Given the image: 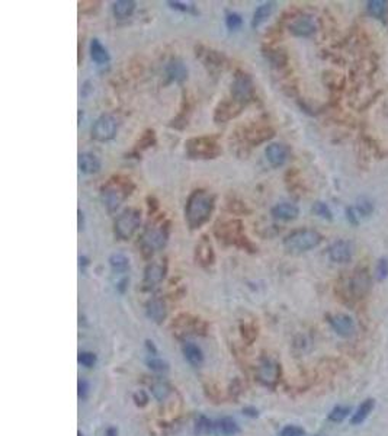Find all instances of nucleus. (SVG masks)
<instances>
[{
  "label": "nucleus",
  "instance_id": "f8f14e48",
  "mask_svg": "<svg viewBox=\"0 0 388 436\" xmlns=\"http://www.w3.org/2000/svg\"><path fill=\"white\" fill-rule=\"evenodd\" d=\"M124 198H125V193L121 189V186L109 185V186L104 188V191H102V201L109 211H114V209L118 208Z\"/></svg>",
  "mask_w": 388,
  "mask_h": 436
},
{
  "label": "nucleus",
  "instance_id": "7ed1b4c3",
  "mask_svg": "<svg viewBox=\"0 0 388 436\" xmlns=\"http://www.w3.org/2000/svg\"><path fill=\"white\" fill-rule=\"evenodd\" d=\"M141 223V212L138 209H125L119 217L115 220V235L121 240H128L137 231Z\"/></svg>",
  "mask_w": 388,
  "mask_h": 436
},
{
  "label": "nucleus",
  "instance_id": "b1692460",
  "mask_svg": "<svg viewBox=\"0 0 388 436\" xmlns=\"http://www.w3.org/2000/svg\"><path fill=\"white\" fill-rule=\"evenodd\" d=\"M134 9H135V3L133 0H118L112 6L115 17H118V19H125V17L131 16Z\"/></svg>",
  "mask_w": 388,
  "mask_h": 436
},
{
  "label": "nucleus",
  "instance_id": "20e7f679",
  "mask_svg": "<svg viewBox=\"0 0 388 436\" xmlns=\"http://www.w3.org/2000/svg\"><path fill=\"white\" fill-rule=\"evenodd\" d=\"M348 294L353 300H362L370 294L372 279L366 268H358L348 279Z\"/></svg>",
  "mask_w": 388,
  "mask_h": 436
},
{
  "label": "nucleus",
  "instance_id": "393cba45",
  "mask_svg": "<svg viewBox=\"0 0 388 436\" xmlns=\"http://www.w3.org/2000/svg\"><path fill=\"white\" fill-rule=\"evenodd\" d=\"M183 355H185L186 361L194 366H199L202 364L203 355L202 350L198 348L194 343H186L183 346Z\"/></svg>",
  "mask_w": 388,
  "mask_h": 436
},
{
  "label": "nucleus",
  "instance_id": "4468645a",
  "mask_svg": "<svg viewBox=\"0 0 388 436\" xmlns=\"http://www.w3.org/2000/svg\"><path fill=\"white\" fill-rule=\"evenodd\" d=\"M290 29L297 36H310L316 32V24L311 16H300L292 22Z\"/></svg>",
  "mask_w": 388,
  "mask_h": 436
},
{
  "label": "nucleus",
  "instance_id": "4c0bfd02",
  "mask_svg": "<svg viewBox=\"0 0 388 436\" xmlns=\"http://www.w3.org/2000/svg\"><path fill=\"white\" fill-rule=\"evenodd\" d=\"M346 214H348V220H349L351 224H353V226H358V224H359V220L356 217V209L349 207V208L346 209Z\"/></svg>",
  "mask_w": 388,
  "mask_h": 436
},
{
  "label": "nucleus",
  "instance_id": "ddd939ff",
  "mask_svg": "<svg viewBox=\"0 0 388 436\" xmlns=\"http://www.w3.org/2000/svg\"><path fill=\"white\" fill-rule=\"evenodd\" d=\"M166 242H168V231L163 227L149 230L147 234L144 235V246L149 250H159L166 244Z\"/></svg>",
  "mask_w": 388,
  "mask_h": 436
},
{
  "label": "nucleus",
  "instance_id": "2eb2a0df",
  "mask_svg": "<svg viewBox=\"0 0 388 436\" xmlns=\"http://www.w3.org/2000/svg\"><path fill=\"white\" fill-rule=\"evenodd\" d=\"M272 217L276 220H282V221H291L300 215V209L297 205L290 204V202H281L276 204L274 208L271 209Z\"/></svg>",
  "mask_w": 388,
  "mask_h": 436
},
{
  "label": "nucleus",
  "instance_id": "dca6fc26",
  "mask_svg": "<svg viewBox=\"0 0 388 436\" xmlns=\"http://www.w3.org/2000/svg\"><path fill=\"white\" fill-rule=\"evenodd\" d=\"M79 170L81 173L95 174L100 170V160L93 153H81L79 156Z\"/></svg>",
  "mask_w": 388,
  "mask_h": 436
},
{
  "label": "nucleus",
  "instance_id": "58836bf2",
  "mask_svg": "<svg viewBox=\"0 0 388 436\" xmlns=\"http://www.w3.org/2000/svg\"><path fill=\"white\" fill-rule=\"evenodd\" d=\"M89 391V384L86 381H80L79 383V397L80 399H85L88 395Z\"/></svg>",
  "mask_w": 388,
  "mask_h": 436
},
{
  "label": "nucleus",
  "instance_id": "cd10ccee",
  "mask_svg": "<svg viewBox=\"0 0 388 436\" xmlns=\"http://www.w3.org/2000/svg\"><path fill=\"white\" fill-rule=\"evenodd\" d=\"M349 413H351V407H348V406H336L335 409L329 413L327 419L330 422H333V423H340V422H343L344 419L349 416Z\"/></svg>",
  "mask_w": 388,
  "mask_h": 436
},
{
  "label": "nucleus",
  "instance_id": "5701e85b",
  "mask_svg": "<svg viewBox=\"0 0 388 436\" xmlns=\"http://www.w3.org/2000/svg\"><path fill=\"white\" fill-rule=\"evenodd\" d=\"M147 314L153 322L161 323L166 317V307L160 300H151L147 304Z\"/></svg>",
  "mask_w": 388,
  "mask_h": 436
},
{
  "label": "nucleus",
  "instance_id": "412c9836",
  "mask_svg": "<svg viewBox=\"0 0 388 436\" xmlns=\"http://www.w3.org/2000/svg\"><path fill=\"white\" fill-rule=\"evenodd\" d=\"M272 12H274V3H272V2H268V3L260 5V6L255 10V13H253L252 26H253V28H257V26L262 25L265 21H268V17L272 15Z\"/></svg>",
  "mask_w": 388,
  "mask_h": 436
},
{
  "label": "nucleus",
  "instance_id": "f3484780",
  "mask_svg": "<svg viewBox=\"0 0 388 436\" xmlns=\"http://www.w3.org/2000/svg\"><path fill=\"white\" fill-rule=\"evenodd\" d=\"M374 407H375V400L374 399H366V400L362 401L361 404H359V407L355 410V413L352 414L351 423H352L353 426H358V425L363 423L366 419L370 418Z\"/></svg>",
  "mask_w": 388,
  "mask_h": 436
},
{
  "label": "nucleus",
  "instance_id": "aec40b11",
  "mask_svg": "<svg viewBox=\"0 0 388 436\" xmlns=\"http://www.w3.org/2000/svg\"><path fill=\"white\" fill-rule=\"evenodd\" d=\"M279 376V368L272 361H266L263 365L260 366V380L265 384L276 383Z\"/></svg>",
  "mask_w": 388,
  "mask_h": 436
},
{
  "label": "nucleus",
  "instance_id": "72a5a7b5",
  "mask_svg": "<svg viewBox=\"0 0 388 436\" xmlns=\"http://www.w3.org/2000/svg\"><path fill=\"white\" fill-rule=\"evenodd\" d=\"M305 435V430L300 426H294V425H290V426H285L281 430V436H304Z\"/></svg>",
  "mask_w": 388,
  "mask_h": 436
},
{
  "label": "nucleus",
  "instance_id": "c85d7f7f",
  "mask_svg": "<svg viewBox=\"0 0 388 436\" xmlns=\"http://www.w3.org/2000/svg\"><path fill=\"white\" fill-rule=\"evenodd\" d=\"M313 212H314L316 215H318V217L324 218V220H332V218H333V214H332V211L329 208V205L324 204V202H321V201H317V202L313 205Z\"/></svg>",
  "mask_w": 388,
  "mask_h": 436
},
{
  "label": "nucleus",
  "instance_id": "f704fd0d",
  "mask_svg": "<svg viewBox=\"0 0 388 436\" xmlns=\"http://www.w3.org/2000/svg\"><path fill=\"white\" fill-rule=\"evenodd\" d=\"M356 209L359 211V214H362V215H368V214L372 212V209H374V204H372L370 200L363 198V200L359 201V204H358Z\"/></svg>",
  "mask_w": 388,
  "mask_h": 436
},
{
  "label": "nucleus",
  "instance_id": "2f4dec72",
  "mask_svg": "<svg viewBox=\"0 0 388 436\" xmlns=\"http://www.w3.org/2000/svg\"><path fill=\"white\" fill-rule=\"evenodd\" d=\"M147 365H149L150 369L156 371V372H166L169 369L168 364H166L165 361H161V359H157V358H151V359H149V361H147Z\"/></svg>",
  "mask_w": 388,
  "mask_h": 436
},
{
  "label": "nucleus",
  "instance_id": "f03ea898",
  "mask_svg": "<svg viewBox=\"0 0 388 436\" xmlns=\"http://www.w3.org/2000/svg\"><path fill=\"white\" fill-rule=\"evenodd\" d=\"M321 240L323 237L316 230H310V228L295 230L283 239V249L288 253L298 254L317 247L321 243Z\"/></svg>",
  "mask_w": 388,
  "mask_h": 436
},
{
  "label": "nucleus",
  "instance_id": "0eeeda50",
  "mask_svg": "<svg viewBox=\"0 0 388 436\" xmlns=\"http://www.w3.org/2000/svg\"><path fill=\"white\" fill-rule=\"evenodd\" d=\"M188 151L192 157H203V158H211L218 154L217 144L212 143L208 138H195L188 143Z\"/></svg>",
  "mask_w": 388,
  "mask_h": 436
},
{
  "label": "nucleus",
  "instance_id": "e433bc0d",
  "mask_svg": "<svg viewBox=\"0 0 388 436\" xmlns=\"http://www.w3.org/2000/svg\"><path fill=\"white\" fill-rule=\"evenodd\" d=\"M198 432H210L211 430V422L208 419L201 418L198 422Z\"/></svg>",
  "mask_w": 388,
  "mask_h": 436
},
{
  "label": "nucleus",
  "instance_id": "1a4fd4ad",
  "mask_svg": "<svg viewBox=\"0 0 388 436\" xmlns=\"http://www.w3.org/2000/svg\"><path fill=\"white\" fill-rule=\"evenodd\" d=\"M329 257L335 263H348L353 256V244L348 240H337L329 247Z\"/></svg>",
  "mask_w": 388,
  "mask_h": 436
},
{
  "label": "nucleus",
  "instance_id": "a211bd4d",
  "mask_svg": "<svg viewBox=\"0 0 388 436\" xmlns=\"http://www.w3.org/2000/svg\"><path fill=\"white\" fill-rule=\"evenodd\" d=\"M166 71H168V76L170 77V80L173 82H183L186 77H188V69L185 67V64L180 60H172L168 64L166 67Z\"/></svg>",
  "mask_w": 388,
  "mask_h": 436
},
{
  "label": "nucleus",
  "instance_id": "a19ab883",
  "mask_svg": "<svg viewBox=\"0 0 388 436\" xmlns=\"http://www.w3.org/2000/svg\"><path fill=\"white\" fill-rule=\"evenodd\" d=\"M118 435V432H116V429H114V427H109L108 430H106V436H116Z\"/></svg>",
  "mask_w": 388,
  "mask_h": 436
},
{
  "label": "nucleus",
  "instance_id": "c756f323",
  "mask_svg": "<svg viewBox=\"0 0 388 436\" xmlns=\"http://www.w3.org/2000/svg\"><path fill=\"white\" fill-rule=\"evenodd\" d=\"M241 24H243V19H241V16H240L238 13H236V12H231V13H229V15L226 16V25H227L230 31H236V29H238V28L241 26Z\"/></svg>",
  "mask_w": 388,
  "mask_h": 436
},
{
  "label": "nucleus",
  "instance_id": "6e6552de",
  "mask_svg": "<svg viewBox=\"0 0 388 436\" xmlns=\"http://www.w3.org/2000/svg\"><path fill=\"white\" fill-rule=\"evenodd\" d=\"M250 93H252V80H250V77L247 74L238 73L236 78H234L233 90H231L234 102H237L241 106V105L246 104L247 101H249Z\"/></svg>",
  "mask_w": 388,
  "mask_h": 436
},
{
  "label": "nucleus",
  "instance_id": "39448f33",
  "mask_svg": "<svg viewBox=\"0 0 388 436\" xmlns=\"http://www.w3.org/2000/svg\"><path fill=\"white\" fill-rule=\"evenodd\" d=\"M118 131V120L111 113H104L97 118L92 127V138L105 143L115 137Z\"/></svg>",
  "mask_w": 388,
  "mask_h": 436
},
{
  "label": "nucleus",
  "instance_id": "bb28decb",
  "mask_svg": "<svg viewBox=\"0 0 388 436\" xmlns=\"http://www.w3.org/2000/svg\"><path fill=\"white\" fill-rule=\"evenodd\" d=\"M388 3L384 0H371L366 2V10L370 12V15L374 17H384L387 13Z\"/></svg>",
  "mask_w": 388,
  "mask_h": 436
},
{
  "label": "nucleus",
  "instance_id": "ea45409f",
  "mask_svg": "<svg viewBox=\"0 0 388 436\" xmlns=\"http://www.w3.org/2000/svg\"><path fill=\"white\" fill-rule=\"evenodd\" d=\"M243 411L246 413L247 416H252V418H256V416H257V410L255 409H249V407H246Z\"/></svg>",
  "mask_w": 388,
  "mask_h": 436
},
{
  "label": "nucleus",
  "instance_id": "4be33fe9",
  "mask_svg": "<svg viewBox=\"0 0 388 436\" xmlns=\"http://www.w3.org/2000/svg\"><path fill=\"white\" fill-rule=\"evenodd\" d=\"M109 265L114 270V273H118V275H122L130 269V261L124 253H112L109 256Z\"/></svg>",
  "mask_w": 388,
  "mask_h": 436
},
{
  "label": "nucleus",
  "instance_id": "f257e3e1",
  "mask_svg": "<svg viewBox=\"0 0 388 436\" xmlns=\"http://www.w3.org/2000/svg\"><path fill=\"white\" fill-rule=\"evenodd\" d=\"M214 209V196L207 191H195L191 193L185 208V217L191 228L205 224Z\"/></svg>",
  "mask_w": 388,
  "mask_h": 436
},
{
  "label": "nucleus",
  "instance_id": "423d86ee",
  "mask_svg": "<svg viewBox=\"0 0 388 436\" xmlns=\"http://www.w3.org/2000/svg\"><path fill=\"white\" fill-rule=\"evenodd\" d=\"M329 323H330V326L335 330L336 334H339L340 338H344V339L352 338L356 333V324L353 322L352 317L348 315V314H332V315H329Z\"/></svg>",
  "mask_w": 388,
  "mask_h": 436
},
{
  "label": "nucleus",
  "instance_id": "c9c22d12",
  "mask_svg": "<svg viewBox=\"0 0 388 436\" xmlns=\"http://www.w3.org/2000/svg\"><path fill=\"white\" fill-rule=\"evenodd\" d=\"M172 9H176L180 12H195L194 5L192 3H185V2H168Z\"/></svg>",
  "mask_w": 388,
  "mask_h": 436
},
{
  "label": "nucleus",
  "instance_id": "7c9ffc66",
  "mask_svg": "<svg viewBox=\"0 0 388 436\" xmlns=\"http://www.w3.org/2000/svg\"><path fill=\"white\" fill-rule=\"evenodd\" d=\"M375 276L378 281H384L387 279L388 276V259L382 257L379 259L378 263H377V268H375Z\"/></svg>",
  "mask_w": 388,
  "mask_h": 436
},
{
  "label": "nucleus",
  "instance_id": "9b49d317",
  "mask_svg": "<svg viewBox=\"0 0 388 436\" xmlns=\"http://www.w3.org/2000/svg\"><path fill=\"white\" fill-rule=\"evenodd\" d=\"M165 273H166V265L161 263V261L150 263L144 270V285H146V288L156 287L157 284H160L165 278Z\"/></svg>",
  "mask_w": 388,
  "mask_h": 436
},
{
  "label": "nucleus",
  "instance_id": "473e14b6",
  "mask_svg": "<svg viewBox=\"0 0 388 436\" xmlns=\"http://www.w3.org/2000/svg\"><path fill=\"white\" fill-rule=\"evenodd\" d=\"M96 362V355L92 352H80L79 353V364L83 366H93V364Z\"/></svg>",
  "mask_w": 388,
  "mask_h": 436
},
{
  "label": "nucleus",
  "instance_id": "a878e982",
  "mask_svg": "<svg viewBox=\"0 0 388 436\" xmlns=\"http://www.w3.org/2000/svg\"><path fill=\"white\" fill-rule=\"evenodd\" d=\"M215 426H217V432L222 433L224 436H234L240 430L237 423L231 418H222Z\"/></svg>",
  "mask_w": 388,
  "mask_h": 436
},
{
  "label": "nucleus",
  "instance_id": "9d476101",
  "mask_svg": "<svg viewBox=\"0 0 388 436\" xmlns=\"http://www.w3.org/2000/svg\"><path fill=\"white\" fill-rule=\"evenodd\" d=\"M266 160L269 162V165L274 167H281L287 163L288 157H290V148L279 143L269 144L265 150Z\"/></svg>",
  "mask_w": 388,
  "mask_h": 436
},
{
  "label": "nucleus",
  "instance_id": "6ab92c4d",
  "mask_svg": "<svg viewBox=\"0 0 388 436\" xmlns=\"http://www.w3.org/2000/svg\"><path fill=\"white\" fill-rule=\"evenodd\" d=\"M90 57H92V60L97 63V64H106V63L109 61V58H111L108 50H106L105 47L100 44V41L96 39V38H93L92 43H90Z\"/></svg>",
  "mask_w": 388,
  "mask_h": 436
}]
</instances>
